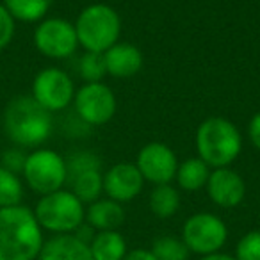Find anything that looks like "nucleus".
Segmentation results:
<instances>
[{"mask_svg":"<svg viewBox=\"0 0 260 260\" xmlns=\"http://www.w3.org/2000/svg\"><path fill=\"white\" fill-rule=\"evenodd\" d=\"M43 230L25 205L0 209V260H38Z\"/></svg>","mask_w":260,"mask_h":260,"instance_id":"nucleus-1","label":"nucleus"},{"mask_svg":"<svg viewBox=\"0 0 260 260\" xmlns=\"http://www.w3.org/2000/svg\"><path fill=\"white\" fill-rule=\"evenodd\" d=\"M52 112L32 96H15L4 109V132L20 148H38L52 134Z\"/></svg>","mask_w":260,"mask_h":260,"instance_id":"nucleus-2","label":"nucleus"},{"mask_svg":"<svg viewBox=\"0 0 260 260\" xmlns=\"http://www.w3.org/2000/svg\"><path fill=\"white\" fill-rule=\"evenodd\" d=\"M242 150V136L226 118H207L196 130V152L209 168H230Z\"/></svg>","mask_w":260,"mask_h":260,"instance_id":"nucleus-3","label":"nucleus"},{"mask_svg":"<svg viewBox=\"0 0 260 260\" xmlns=\"http://www.w3.org/2000/svg\"><path fill=\"white\" fill-rule=\"evenodd\" d=\"M75 32L79 47L86 52L104 54L119 41L121 20L114 8L107 4H91L77 16Z\"/></svg>","mask_w":260,"mask_h":260,"instance_id":"nucleus-4","label":"nucleus"},{"mask_svg":"<svg viewBox=\"0 0 260 260\" xmlns=\"http://www.w3.org/2000/svg\"><path fill=\"white\" fill-rule=\"evenodd\" d=\"M32 212L41 230L52 232L54 235L73 234L86 219L84 203L66 189L41 196Z\"/></svg>","mask_w":260,"mask_h":260,"instance_id":"nucleus-5","label":"nucleus"},{"mask_svg":"<svg viewBox=\"0 0 260 260\" xmlns=\"http://www.w3.org/2000/svg\"><path fill=\"white\" fill-rule=\"evenodd\" d=\"M22 175L27 185L41 196L62 189L68 180L66 160L57 152L48 148H36L27 153Z\"/></svg>","mask_w":260,"mask_h":260,"instance_id":"nucleus-6","label":"nucleus"},{"mask_svg":"<svg viewBox=\"0 0 260 260\" xmlns=\"http://www.w3.org/2000/svg\"><path fill=\"white\" fill-rule=\"evenodd\" d=\"M182 241L191 253L200 256L221 251L228 241V228L219 216L210 212H196L185 219L182 226Z\"/></svg>","mask_w":260,"mask_h":260,"instance_id":"nucleus-7","label":"nucleus"},{"mask_svg":"<svg viewBox=\"0 0 260 260\" xmlns=\"http://www.w3.org/2000/svg\"><path fill=\"white\" fill-rule=\"evenodd\" d=\"M34 47L48 59H66L79 47L75 25L62 18H45L34 29Z\"/></svg>","mask_w":260,"mask_h":260,"instance_id":"nucleus-8","label":"nucleus"},{"mask_svg":"<svg viewBox=\"0 0 260 260\" xmlns=\"http://www.w3.org/2000/svg\"><path fill=\"white\" fill-rule=\"evenodd\" d=\"M30 96L48 112H57L66 109L75 98L73 80L61 68H45L34 77L32 94Z\"/></svg>","mask_w":260,"mask_h":260,"instance_id":"nucleus-9","label":"nucleus"},{"mask_svg":"<svg viewBox=\"0 0 260 260\" xmlns=\"http://www.w3.org/2000/svg\"><path fill=\"white\" fill-rule=\"evenodd\" d=\"M75 112L86 125L100 126L116 114V96L111 87L102 82H86L73 98Z\"/></svg>","mask_w":260,"mask_h":260,"instance_id":"nucleus-10","label":"nucleus"},{"mask_svg":"<svg viewBox=\"0 0 260 260\" xmlns=\"http://www.w3.org/2000/svg\"><path fill=\"white\" fill-rule=\"evenodd\" d=\"M139 173L143 175L145 182H150L153 185L171 184L177 175L178 160L175 152L170 146L162 143H148L141 148L136 160Z\"/></svg>","mask_w":260,"mask_h":260,"instance_id":"nucleus-11","label":"nucleus"},{"mask_svg":"<svg viewBox=\"0 0 260 260\" xmlns=\"http://www.w3.org/2000/svg\"><path fill=\"white\" fill-rule=\"evenodd\" d=\"M145 178L132 162H119L111 166L104 175V192L109 200L118 203L132 202L141 194Z\"/></svg>","mask_w":260,"mask_h":260,"instance_id":"nucleus-12","label":"nucleus"},{"mask_svg":"<svg viewBox=\"0 0 260 260\" xmlns=\"http://www.w3.org/2000/svg\"><path fill=\"white\" fill-rule=\"evenodd\" d=\"M205 187L212 203L221 209H234L241 205L246 196L244 178L230 168H217L210 171Z\"/></svg>","mask_w":260,"mask_h":260,"instance_id":"nucleus-13","label":"nucleus"},{"mask_svg":"<svg viewBox=\"0 0 260 260\" xmlns=\"http://www.w3.org/2000/svg\"><path fill=\"white\" fill-rule=\"evenodd\" d=\"M105 72L116 79L134 77L143 68V54L138 47L130 43H116L104 52Z\"/></svg>","mask_w":260,"mask_h":260,"instance_id":"nucleus-14","label":"nucleus"},{"mask_svg":"<svg viewBox=\"0 0 260 260\" xmlns=\"http://www.w3.org/2000/svg\"><path fill=\"white\" fill-rule=\"evenodd\" d=\"M38 260H93L89 244L75 234H59L43 242Z\"/></svg>","mask_w":260,"mask_h":260,"instance_id":"nucleus-15","label":"nucleus"},{"mask_svg":"<svg viewBox=\"0 0 260 260\" xmlns=\"http://www.w3.org/2000/svg\"><path fill=\"white\" fill-rule=\"evenodd\" d=\"M86 221L94 232L118 230L125 221V210L121 203L109 198H100L89 203L86 209Z\"/></svg>","mask_w":260,"mask_h":260,"instance_id":"nucleus-16","label":"nucleus"},{"mask_svg":"<svg viewBox=\"0 0 260 260\" xmlns=\"http://www.w3.org/2000/svg\"><path fill=\"white\" fill-rule=\"evenodd\" d=\"M93 260H123L126 255V241L118 230L96 232L89 242Z\"/></svg>","mask_w":260,"mask_h":260,"instance_id":"nucleus-17","label":"nucleus"},{"mask_svg":"<svg viewBox=\"0 0 260 260\" xmlns=\"http://www.w3.org/2000/svg\"><path fill=\"white\" fill-rule=\"evenodd\" d=\"M209 177L210 168L200 157H192V159H187L182 164H178L177 175H175L178 187L189 192L200 191V189L205 187Z\"/></svg>","mask_w":260,"mask_h":260,"instance_id":"nucleus-18","label":"nucleus"},{"mask_svg":"<svg viewBox=\"0 0 260 260\" xmlns=\"http://www.w3.org/2000/svg\"><path fill=\"white\" fill-rule=\"evenodd\" d=\"M68 182H70V185H72L70 191H72L84 205H89V203L100 200L102 192H104V175H102L100 170L82 171V173L68 178Z\"/></svg>","mask_w":260,"mask_h":260,"instance_id":"nucleus-19","label":"nucleus"},{"mask_svg":"<svg viewBox=\"0 0 260 260\" xmlns=\"http://www.w3.org/2000/svg\"><path fill=\"white\" fill-rule=\"evenodd\" d=\"M150 210L159 219H170L180 209V194L171 184L155 185L150 192Z\"/></svg>","mask_w":260,"mask_h":260,"instance_id":"nucleus-20","label":"nucleus"},{"mask_svg":"<svg viewBox=\"0 0 260 260\" xmlns=\"http://www.w3.org/2000/svg\"><path fill=\"white\" fill-rule=\"evenodd\" d=\"M2 4L15 18V22L18 20V22L34 23L45 20L52 0H2Z\"/></svg>","mask_w":260,"mask_h":260,"instance_id":"nucleus-21","label":"nucleus"},{"mask_svg":"<svg viewBox=\"0 0 260 260\" xmlns=\"http://www.w3.org/2000/svg\"><path fill=\"white\" fill-rule=\"evenodd\" d=\"M150 251L157 260H189L191 256V251L182 241V237H173V235L157 237Z\"/></svg>","mask_w":260,"mask_h":260,"instance_id":"nucleus-22","label":"nucleus"},{"mask_svg":"<svg viewBox=\"0 0 260 260\" xmlns=\"http://www.w3.org/2000/svg\"><path fill=\"white\" fill-rule=\"evenodd\" d=\"M23 184L13 171L0 166V209L22 205Z\"/></svg>","mask_w":260,"mask_h":260,"instance_id":"nucleus-23","label":"nucleus"},{"mask_svg":"<svg viewBox=\"0 0 260 260\" xmlns=\"http://www.w3.org/2000/svg\"><path fill=\"white\" fill-rule=\"evenodd\" d=\"M79 73L86 82H102L104 75H107V72H105L104 54L86 52V54L79 59Z\"/></svg>","mask_w":260,"mask_h":260,"instance_id":"nucleus-24","label":"nucleus"},{"mask_svg":"<svg viewBox=\"0 0 260 260\" xmlns=\"http://www.w3.org/2000/svg\"><path fill=\"white\" fill-rule=\"evenodd\" d=\"M64 160H66V173H68V178L75 177V175L82 173V171L100 170V166H102L100 159H98L93 152H75L70 155V159H64Z\"/></svg>","mask_w":260,"mask_h":260,"instance_id":"nucleus-25","label":"nucleus"},{"mask_svg":"<svg viewBox=\"0 0 260 260\" xmlns=\"http://www.w3.org/2000/svg\"><path fill=\"white\" fill-rule=\"evenodd\" d=\"M235 260H260V230H251L239 239Z\"/></svg>","mask_w":260,"mask_h":260,"instance_id":"nucleus-26","label":"nucleus"},{"mask_svg":"<svg viewBox=\"0 0 260 260\" xmlns=\"http://www.w3.org/2000/svg\"><path fill=\"white\" fill-rule=\"evenodd\" d=\"M16 32V22L9 11L4 8V4L0 2V50L6 48L13 41Z\"/></svg>","mask_w":260,"mask_h":260,"instance_id":"nucleus-27","label":"nucleus"},{"mask_svg":"<svg viewBox=\"0 0 260 260\" xmlns=\"http://www.w3.org/2000/svg\"><path fill=\"white\" fill-rule=\"evenodd\" d=\"M25 160H27V153H23L22 150H18V148H9L2 153V162H0V166L13 171V173L20 175L23 171V166H25Z\"/></svg>","mask_w":260,"mask_h":260,"instance_id":"nucleus-28","label":"nucleus"},{"mask_svg":"<svg viewBox=\"0 0 260 260\" xmlns=\"http://www.w3.org/2000/svg\"><path fill=\"white\" fill-rule=\"evenodd\" d=\"M248 136L251 145L260 152V112H256L248 125Z\"/></svg>","mask_w":260,"mask_h":260,"instance_id":"nucleus-29","label":"nucleus"},{"mask_svg":"<svg viewBox=\"0 0 260 260\" xmlns=\"http://www.w3.org/2000/svg\"><path fill=\"white\" fill-rule=\"evenodd\" d=\"M123 260H157L153 256V253L146 248H136L126 251V255L123 256Z\"/></svg>","mask_w":260,"mask_h":260,"instance_id":"nucleus-30","label":"nucleus"},{"mask_svg":"<svg viewBox=\"0 0 260 260\" xmlns=\"http://www.w3.org/2000/svg\"><path fill=\"white\" fill-rule=\"evenodd\" d=\"M200 260H235V256L228 255V253H223V251H217V253H212V255L200 256Z\"/></svg>","mask_w":260,"mask_h":260,"instance_id":"nucleus-31","label":"nucleus"}]
</instances>
